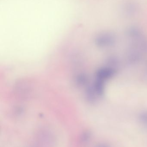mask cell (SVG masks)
<instances>
[{
  "mask_svg": "<svg viewBox=\"0 0 147 147\" xmlns=\"http://www.w3.org/2000/svg\"><path fill=\"white\" fill-rule=\"evenodd\" d=\"M115 36L110 32L100 34L96 39V43L101 47H108L113 46L115 42Z\"/></svg>",
  "mask_w": 147,
  "mask_h": 147,
  "instance_id": "cell-1",
  "label": "cell"
},
{
  "mask_svg": "<svg viewBox=\"0 0 147 147\" xmlns=\"http://www.w3.org/2000/svg\"><path fill=\"white\" fill-rule=\"evenodd\" d=\"M124 9L128 15H133L136 13L137 7L135 3L129 2L125 5Z\"/></svg>",
  "mask_w": 147,
  "mask_h": 147,
  "instance_id": "cell-2",
  "label": "cell"
},
{
  "mask_svg": "<svg viewBox=\"0 0 147 147\" xmlns=\"http://www.w3.org/2000/svg\"><path fill=\"white\" fill-rule=\"evenodd\" d=\"M90 136L89 133L85 132L82 135V136L81 137V140L83 142L87 141V140H88L89 139Z\"/></svg>",
  "mask_w": 147,
  "mask_h": 147,
  "instance_id": "cell-3",
  "label": "cell"
}]
</instances>
